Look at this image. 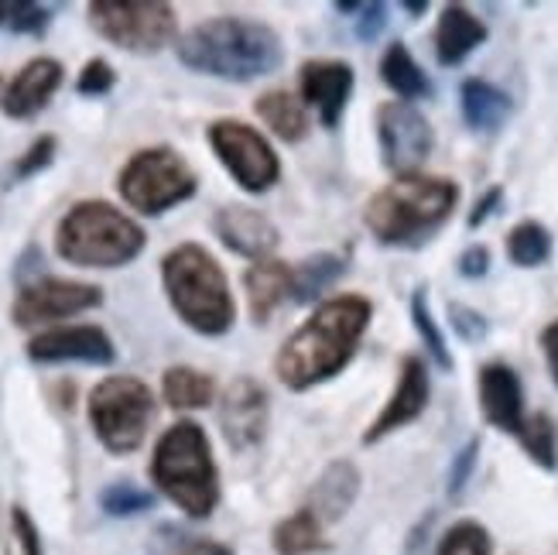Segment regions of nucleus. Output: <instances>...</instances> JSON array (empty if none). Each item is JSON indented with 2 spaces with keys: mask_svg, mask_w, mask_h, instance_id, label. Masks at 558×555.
Segmentation results:
<instances>
[{
  "mask_svg": "<svg viewBox=\"0 0 558 555\" xmlns=\"http://www.w3.org/2000/svg\"><path fill=\"white\" fill-rule=\"evenodd\" d=\"M459 110H463L466 128L476 134H494L507 124L511 117V96L497 89L487 80H466L459 86Z\"/></svg>",
  "mask_w": 558,
  "mask_h": 555,
  "instance_id": "5701e85b",
  "label": "nucleus"
},
{
  "mask_svg": "<svg viewBox=\"0 0 558 555\" xmlns=\"http://www.w3.org/2000/svg\"><path fill=\"white\" fill-rule=\"evenodd\" d=\"M411 323H415L418 336H422V343L428 347V357L439 364L442 371H452V353H449V343H446V336L439 329V323H435L432 316V309H428V295H425V288H418L415 295H411Z\"/></svg>",
  "mask_w": 558,
  "mask_h": 555,
  "instance_id": "c756f323",
  "label": "nucleus"
},
{
  "mask_svg": "<svg viewBox=\"0 0 558 555\" xmlns=\"http://www.w3.org/2000/svg\"><path fill=\"white\" fill-rule=\"evenodd\" d=\"M28 357L35 364H93L110 367L117 360L113 340L100 326H59L45 329L28 343Z\"/></svg>",
  "mask_w": 558,
  "mask_h": 555,
  "instance_id": "2eb2a0df",
  "label": "nucleus"
},
{
  "mask_svg": "<svg viewBox=\"0 0 558 555\" xmlns=\"http://www.w3.org/2000/svg\"><path fill=\"white\" fill-rule=\"evenodd\" d=\"M374 319V305L363 295H336L288 336L275 357V374L288 391H308L336 377L360 350L363 333Z\"/></svg>",
  "mask_w": 558,
  "mask_h": 555,
  "instance_id": "f257e3e1",
  "label": "nucleus"
},
{
  "mask_svg": "<svg viewBox=\"0 0 558 555\" xmlns=\"http://www.w3.org/2000/svg\"><path fill=\"white\" fill-rule=\"evenodd\" d=\"M315 548H323V521L315 518L308 508L288 515L275 528V552L278 555H312Z\"/></svg>",
  "mask_w": 558,
  "mask_h": 555,
  "instance_id": "cd10ccee",
  "label": "nucleus"
},
{
  "mask_svg": "<svg viewBox=\"0 0 558 555\" xmlns=\"http://www.w3.org/2000/svg\"><path fill=\"white\" fill-rule=\"evenodd\" d=\"M65 72L59 59H32L24 62V69L8 83L4 96H0V110H4L11 120H32L38 117L48 104H52L56 89L62 86Z\"/></svg>",
  "mask_w": 558,
  "mask_h": 555,
  "instance_id": "a211bd4d",
  "label": "nucleus"
},
{
  "mask_svg": "<svg viewBox=\"0 0 558 555\" xmlns=\"http://www.w3.org/2000/svg\"><path fill=\"white\" fill-rule=\"evenodd\" d=\"M336 11L356 17V38L360 41H374L387 24V4H356V0H339Z\"/></svg>",
  "mask_w": 558,
  "mask_h": 555,
  "instance_id": "c9c22d12",
  "label": "nucleus"
},
{
  "mask_svg": "<svg viewBox=\"0 0 558 555\" xmlns=\"http://www.w3.org/2000/svg\"><path fill=\"white\" fill-rule=\"evenodd\" d=\"M500 200H504V189L500 185L483 192V196L476 200V206H473V213H470V227H480L483 220H487V216H494L497 206H500Z\"/></svg>",
  "mask_w": 558,
  "mask_h": 555,
  "instance_id": "79ce46f5",
  "label": "nucleus"
},
{
  "mask_svg": "<svg viewBox=\"0 0 558 555\" xmlns=\"http://www.w3.org/2000/svg\"><path fill=\"white\" fill-rule=\"evenodd\" d=\"M175 56L185 69L203 72V76L251 83L281 69L284 45L271 24L223 14L192 24L175 41Z\"/></svg>",
  "mask_w": 558,
  "mask_h": 555,
  "instance_id": "f03ea898",
  "label": "nucleus"
},
{
  "mask_svg": "<svg viewBox=\"0 0 558 555\" xmlns=\"http://www.w3.org/2000/svg\"><path fill=\"white\" fill-rule=\"evenodd\" d=\"M542 350H545V360H548V374L558 384V319L542 329Z\"/></svg>",
  "mask_w": 558,
  "mask_h": 555,
  "instance_id": "37998d69",
  "label": "nucleus"
},
{
  "mask_svg": "<svg viewBox=\"0 0 558 555\" xmlns=\"http://www.w3.org/2000/svg\"><path fill=\"white\" fill-rule=\"evenodd\" d=\"M52 24V11L45 4H32V0H17L8 11V28L14 35H45Z\"/></svg>",
  "mask_w": 558,
  "mask_h": 555,
  "instance_id": "f704fd0d",
  "label": "nucleus"
},
{
  "mask_svg": "<svg viewBox=\"0 0 558 555\" xmlns=\"http://www.w3.org/2000/svg\"><path fill=\"white\" fill-rule=\"evenodd\" d=\"M148 237L128 213L104 200H83L72 206L56 230V251L76 268H124L131 264Z\"/></svg>",
  "mask_w": 558,
  "mask_h": 555,
  "instance_id": "423d86ee",
  "label": "nucleus"
},
{
  "mask_svg": "<svg viewBox=\"0 0 558 555\" xmlns=\"http://www.w3.org/2000/svg\"><path fill=\"white\" fill-rule=\"evenodd\" d=\"M117 83V72L110 69L107 59H89L80 72V80H76V89L83 96H107Z\"/></svg>",
  "mask_w": 558,
  "mask_h": 555,
  "instance_id": "4c0bfd02",
  "label": "nucleus"
},
{
  "mask_svg": "<svg viewBox=\"0 0 558 555\" xmlns=\"http://www.w3.org/2000/svg\"><path fill=\"white\" fill-rule=\"evenodd\" d=\"M439 555H490V535L487 528L476 521H459L456 528H449Z\"/></svg>",
  "mask_w": 558,
  "mask_h": 555,
  "instance_id": "72a5a7b5",
  "label": "nucleus"
},
{
  "mask_svg": "<svg viewBox=\"0 0 558 555\" xmlns=\"http://www.w3.org/2000/svg\"><path fill=\"white\" fill-rule=\"evenodd\" d=\"M380 80L387 83L398 100L411 104V100H425L432 93V83L425 76V69L415 62V56L408 52V45L401 41H391L387 45V52L380 59Z\"/></svg>",
  "mask_w": 558,
  "mask_h": 555,
  "instance_id": "a878e982",
  "label": "nucleus"
},
{
  "mask_svg": "<svg viewBox=\"0 0 558 555\" xmlns=\"http://www.w3.org/2000/svg\"><path fill=\"white\" fill-rule=\"evenodd\" d=\"M213 233L223 240V248L247 257V261H264L271 257L278 248V227L254 206H220L213 213Z\"/></svg>",
  "mask_w": 558,
  "mask_h": 555,
  "instance_id": "f3484780",
  "label": "nucleus"
},
{
  "mask_svg": "<svg viewBox=\"0 0 558 555\" xmlns=\"http://www.w3.org/2000/svg\"><path fill=\"white\" fill-rule=\"evenodd\" d=\"M206 137L216 158L233 176V182L251 192V196L275 189V182L281 179V161L275 148L264 141L257 128L244 124V120H213Z\"/></svg>",
  "mask_w": 558,
  "mask_h": 555,
  "instance_id": "9d476101",
  "label": "nucleus"
},
{
  "mask_svg": "<svg viewBox=\"0 0 558 555\" xmlns=\"http://www.w3.org/2000/svg\"><path fill=\"white\" fill-rule=\"evenodd\" d=\"M518 439H521V446L527 449V456L538 467H545V470L555 467V425H551V419L545 412L524 419Z\"/></svg>",
  "mask_w": 558,
  "mask_h": 555,
  "instance_id": "7c9ffc66",
  "label": "nucleus"
},
{
  "mask_svg": "<svg viewBox=\"0 0 558 555\" xmlns=\"http://www.w3.org/2000/svg\"><path fill=\"white\" fill-rule=\"evenodd\" d=\"M459 203V185L439 176H398L374 192L363 224L387 248H418L439 230Z\"/></svg>",
  "mask_w": 558,
  "mask_h": 555,
  "instance_id": "7ed1b4c3",
  "label": "nucleus"
},
{
  "mask_svg": "<svg viewBox=\"0 0 558 555\" xmlns=\"http://www.w3.org/2000/svg\"><path fill=\"white\" fill-rule=\"evenodd\" d=\"M507 257L518 268H542L551 257V233L538 220H524L507 233Z\"/></svg>",
  "mask_w": 558,
  "mask_h": 555,
  "instance_id": "c85d7f7f",
  "label": "nucleus"
},
{
  "mask_svg": "<svg viewBox=\"0 0 558 555\" xmlns=\"http://www.w3.org/2000/svg\"><path fill=\"white\" fill-rule=\"evenodd\" d=\"M456 268H459V275L463 278H483L490 272V248H483V244H473V248H466L463 254H459V261H456Z\"/></svg>",
  "mask_w": 558,
  "mask_h": 555,
  "instance_id": "a19ab883",
  "label": "nucleus"
},
{
  "mask_svg": "<svg viewBox=\"0 0 558 555\" xmlns=\"http://www.w3.org/2000/svg\"><path fill=\"white\" fill-rule=\"evenodd\" d=\"M100 508L107 515H113V518H131V515H141V511H151L155 508V494L131 484V480H120V484H110L100 494Z\"/></svg>",
  "mask_w": 558,
  "mask_h": 555,
  "instance_id": "2f4dec72",
  "label": "nucleus"
},
{
  "mask_svg": "<svg viewBox=\"0 0 558 555\" xmlns=\"http://www.w3.org/2000/svg\"><path fill=\"white\" fill-rule=\"evenodd\" d=\"M179 555H233L227 545H220V542H192L185 552H179Z\"/></svg>",
  "mask_w": 558,
  "mask_h": 555,
  "instance_id": "c03bdc74",
  "label": "nucleus"
},
{
  "mask_svg": "<svg viewBox=\"0 0 558 555\" xmlns=\"http://www.w3.org/2000/svg\"><path fill=\"white\" fill-rule=\"evenodd\" d=\"M244 292L251 305V319L268 323L284 302H291V264L278 257L254 261L244 275Z\"/></svg>",
  "mask_w": 558,
  "mask_h": 555,
  "instance_id": "4be33fe9",
  "label": "nucleus"
},
{
  "mask_svg": "<svg viewBox=\"0 0 558 555\" xmlns=\"http://www.w3.org/2000/svg\"><path fill=\"white\" fill-rule=\"evenodd\" d=\"M161 395L179 412H196V408H206L216 398V384L196 367H168L161 377Z\"/></svg>",
  "mask_w": 558,
  "mask_h": 555,
  "instance_id": "bb28decb",
  "label": "nucleus"
},
{
  "mask_svg": "<svg viewBox=\"0 0 558 555\" xmlns=\"http://www.w3.org/2000/svg\"><path fill=\"white\" fill-rule=\"evenodd\" d=\"M425 8H428V4H404V11H411V14H422Z\"/></svg>",
  "mask_w": 558,
  "mask_h": 555,
  "instance_id": "49530a36",
  "label": "nucleus"
},
{
  "mask_svg": "<svg viewBox=\"0 0 558 555\" xmlns=\"http://www.w3.org/2000/svg\"><path fill=\"white\" fill-rule=\"evenodd\" d=\"M487 41V24H483L470 8L446 4L435 24V59L442 65H459L470 59L476 48Z\"/></svg>",
  "mask_w": 558,
  "mask_h": 555,
  "instance_id": "412c9836",
  "label": "nucleus"
},
{
  "mask_svg": "<svg viewBox=\"0 0 558 555\" xmlns=\"http://www.w3.org/2000/svg\"><path fill=\"white\" fill-rule=\"evenodd\" d=\"M11 524H14V539H17V545H21L24 555H45L41 535H38L35 521L28 518V511H24V508H14V511H11Z\"/></svg>",
  "mask_w": 558,
  "mask_h": 555,
  "instance_id": "58836bf2",
  "label": "nucleus"
},
{
  "mask_svg": "<svg viewBox=\"0 0 558 555\" xmlns=\"http://www.w3.org/2000/svg\"><path fill=\"white\" fill-rule=\"evenodd\" d=\"M0 86H4V76H0Z\"/></svg>",
  "mask_w": 558,
  "mask_h": 555,
  "instance_id": "de8ad7c7",
  "label": "nucleus"
},
{
  "mask_svg": "<svg viewBox=\"0 0 558 555\" xmlns=\"http://www.w3.org/2000/svg\"><path fill=\"white\" fill-rule=\"evenodd\" d=\"M56 148H59V141L56 134H41L38 141H32V148L24 152L17 161H11V168L4 172V185H17V182H28L32 176L45 172L48 165H52L56 158Z\"/></svg>",
  "mask_w": 558,
  "mask_h": 555,
  "instance_id": "473e14b6",
  "label": "nucleus"
},
{
  "mask_svg": "<svg viewBox=\"0 0 558 555\" xmlns=\"http://www.w3.org/2000/svg\"><path fill=\"white\" fill-rule=\"evenodd\" d=\"M151 480L189 518H206L220 504V473L199 422H175L151 456Z\"/></svg>",
  "mask_w": 558,
  "mask_h": 555,
  "instance_id": "39448f33",
  "label": "nucleus"
},
{
  "mask_svg": "<svg viewBox=\"0 0 558 555\" xmlns=\"http://www.w3.org/2000/svg\"><path fill=\"white\" fill-rule=\"evenodd\" d=\"M476 449H480V439H470L463 449L456 453V463L449 470V494H459L466 487V480L473 473V463H476Z\"/></svg>",
  "mask_w": 558,
  "mask_h": 555,
  "instance_id": "ea45409f",
  "label": "nucleus"
},
{
  "mask_svg": "<svg viewBox=\"0 0 558 555\" xmlns=\"http://www.w3.org/2000/svg\"><path fill=\"white\" fill-rule=\"evenodd\" d=\"M356 494H360V470H356V463L332 460L319 473V480L312 484L305 508L315 518H319L323 524H336V521H343L347 511L356 504Z\"/></svg>",
  "mask_w": 558,
  "mask_h": 555,
  "instance_id": "aec40b11",
  "label": "nucleus"
},
{
  "mask_svg": "<svg viewBox=\"0 0 558 555\" xmlns=\"http://www.w3.org/2000/svg\"><path fill=\"white\" fill-rule=\"evenodd\" d=\"M377 141L384 165L398 176H415L432 155V124L418 107L404 100H387L377 107Z\"/></svg>",
  "mask_w": 558,
  "mask_h": 555,
  "instance_id": "9b49d317",
  "label": "nucleus"
},
{
  "mask_svg": "<svg viewBox=\"0 0 558 555\" xmlns=\"http://www.w3.org/2000/svg\"><path fill=\"white\" fill-rule=\"evenodd\" d=\"M151 419H155V395L137 377L128 374L104 377L89 395L93 432L113 456L134 453L144 443V436H148Z\"/></svg>",
  "mask_w": 558,
  "mask_h": 555,
  "instance_id": "0eeeda50",
  "label": "nucleus"
},
{
  "mask_svg": "<svg viewBox=\"0 0 558 555\" xmlns=\"http://www.w3.org/2000/svg\"><path fill=\"white\" fill-rule=\"evenodd\" d=\"M353 83H356L353 65L343 59H308L299 69L302 100H305V107L319 113V124L326 131H336L339 120H343Z\"/></svg>",
  "mask_w": 558,
  "mask_h": 555,
  "instance_id": "dca6fc26",
  "label": "nucleus"
},
{
  "mask_svg": "<svg viewBox=\"0 0 558 555\" xmlns=\"http://www.w3.org/2000/svg\"><path fill=\"white\" fill-rule=\"evenodd\" d=\"M428 398H432V384H428V367L425 360L408 353L401 357V367H398V384L391 398H387L384 412L371 422V429L363 432V446H374L380 443L384 436H391V432L404 429L415 422L425 408H428Z\"/></svg>",
  "mask_w": 558,
  "mask_h": 555,
  "instance_id": "4468645a",
  "label": "nucleus"
},
{
  "mask_svg": "<svg viewBox=\"0 0 558 555\" xmlns=\"http://www.w3.org/2000/svg\"><path fill=\"white\" fill-rule=\"evenodd\" d=\"M268 415H271V401L268 388L257 377H233L223 395H220V429L230 449L247 453L264 443V432H268Z\"/></svg>",
  "mask_w": 558,
  "mask_h": 555,
  "instance_id": "ddd939ff",
  "label": "nucleus"
},
{
  "mask_svg": "<svg viewBox=\"0 0 558 555\" xmlns=\"http://www.w3.org/2000/svg\"><path fill=\"white\" fill-rule=\"evenodd\" d=\"M449 323H452L459 340H466V343H480L483 336L490 333V323L463 302H449Z\"/></svg>",
  "mask_w": 558,
  "mask_h": 555,
  "instance_id": "e433bc0d",
  "label": "nucleus"
},
{
  "mask_svg": "<svg viewBox=\"0 0 558 555\" xmlns=\"http://www.w3.org/2000/svg\"><path fill=\"white\" fill-rule=\"evenodd\" d=\"M8 11H11V4H0V28L8 24Z\"/></svg>",
  "mask_w": 558,
  "mask_h": 555,
  "instance_id": "a18cd8bd",
  "label": "nucleus"
},
{
  "mask_svg": "<svg viewBox=\"0 0 558 555\" xmlns=\"http://www.w3.org/2000/svg\"><path fill=\"white\" fill-rule=\"evenodd\" d=\"M104 302V292L86 281H65V278H35L21 285L14 299L11 316L21 329H35L45 323H59L65 316H80L86 309Z\"/></svg>",
  "mask_w": 558,
  "mask_h": 555,
  "instance_id": "f8f14e48",
  "label": "nucleus"
},
{
  "mask_svg": "<svg viewBox=\"0 0 558 555\" xmlns=\"http://www.w3.org/2000/svg\"><path fill=\"white\" fill-rule=\"evenodd\" d=\"M254 113L268 124V131L288 144H299L308 137L312 131V120H308V107L299 93H288V89H268L260 93L254 100Z\"/></svg>",
  "mask_w": 558,
  "mask_h": 555,
  "instance_id": "b1692460",
  "label": "nucleus"
},
{
  "mask_svg": "<svg viewBox=\"0 0 558 555\" xmlns=\"http://www.w3.org/2000/svg\"><path fill=\"white\" fill-rule=\"evenodd\" d=\"M480 412L494 429L500 432H521L524 425V391H521V377L514 367L507 364H483L480 367Z\"/></svg>",
  "mask_w": 558,
  "mask_h": 555,
  "instance_id": "6ab92c4d",
  "label": "nucleus"
},
{
  "mask_svg": "<svg viewBox=\"0 0 558 555\" xmlns=\"http://www.w3.org/2000/svg\"><path fill=\"white\" fill-rule=\"evenodd\" d=\"M347 272L343 254H312L291 268V305H308L332 288Z\"/></svg>",
  "mask_w": 558,
  "mask_h": 555,
  "instance_id": "393cba45",
  "label": "nucleus"
},
{
  "mask_svg": "<svg viewBox=\"0 0 558 555\" xmlns=\"http://www.w3.org/2000/svg\"><path fill=\"white\" fill-rule=\"evenodd\" d=\"M161 285L175 316L199 336H223L236 319L230 281L203 244H179L161 257Z\"/></svg>",
  "mask_w": 558,
  "mask_h": 555,
  "instance_id": "20e7f679",
  "label": "nucleus"
},
{
  "mask_svg": "<svg viewBox=\"0 0 558 555\" xmlns=\"http://www.w3.org/2000/svg\"><path fill=\"white\" fill-rule=\"evenodd\" d=\"M89 24L104 41L134 56H155L179 41V17L161 0H93Z\"/></svg>",
  "mask_w": 558,
  "mask_h": 555,
  "instance_id": "1a4fd4ad",
  "label": "nucleus"
},
{
  "mask_svg": "<svg viewBox=\"0 0 558 555\" xmlns=\"http://www.w3.org/2000/svg\"><path fill=\"white\" fill-rule=\"evenodd\" d=\"M196 172L192 165L172 152V148H144L137 152L124 168H120V200H124L131 209H137L141 216H161L172 206L185 203L196 196Z\"/></svg>",
  "mask_w": 558,
  "mask_h": 555,
  "instance_id": "6e6552de",
  "label": "nucleus"
}]
</instances>
